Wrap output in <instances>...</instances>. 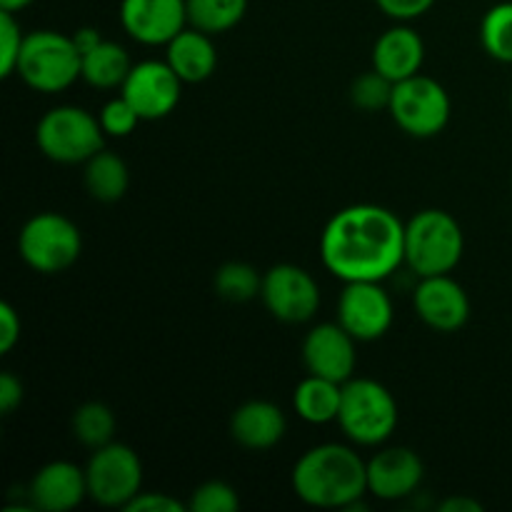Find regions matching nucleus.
<instances>
[{
	"label": "nucleus",
	"mask_w": 512,
	"mask_h": 512,
	"mask_svg": "<svg viewBox=\"0 0 512 512\" xmlns=\"http://www.w3.org/2000/svg\"><path fill=\"white\" fill-rule=\"evenodd\" d=\"M23 40L25 33L18 20H15V13L0 10V75L3 78L15 75L20 50H23Z\"/></svg>",
	"instance_id": "nucleus-31"
},
{
	"label": "nucleus",
	"mask_w": 512,
	"mask_h": 512,
	"mask_svg": "<svg viewBox=\"0 0 512 512\" xmlns=\"http://www.w3.org/2000/svg\"><path fill=\"white\" fill-rule=\"evenodd\" d=\"M25 398V388L13 373L0 375V413L10 415Z\"/></svg>",
	"instance_id": "nucleus-35"
},
{
	"label": "nucleus",
	"mask_w": 512,
	"mask_h": 512,
	"mask_svg": "<svg viewBox=\"0 0 512 512\" xmlns=\"http://www.w3.org/2000/svg\"><path fill=\"white\" fill-rule=\"evenodd\" d=\"M35 0H0V10H10V13H20V10L28 8Z\"/></svg>",
	"instance_id": "nucleus-38"
},
{
	"label": "nucleus",
	"mask_w": 512,
	"mask_h": 512,
	"mask_svg": "<svg viewBox=\"0 0 512 512\" xmlns=\"http://www.w3.org/2000/svg\"><path fill=\"white\" fill-rule=\"evenodd\" d=\"M188 25L208 35L233 30L248 13V0H185Z\"/></svg>",
	"instance_id": "nucleus-24"
},
{
	"label": "nucleus",
	"mask_w": 512,
	"mask_h": 512,
	"mask_svg": "<svg viewBox=\"0 0 512 512\" xmlns=\"http://www.w3.org/2000/svg\"><path fill=\"white\" fill-rule=\"evenodd\" d=\"M388 113L403 133L425 140L435 138L448 128L453 103L443 83L418 73L395 83Z\"/></svg>",
	"instance_id": "nucleus-8"
},
{
	"label": "nucleus",
	"mask_w": 512,
	"mask_h": 512,
	"mask_svg": "<svg viewBox=\"0 0 512 512\" xmlns=\"http://www.w3.org/2000/svg\"><path fill=\"white\" fill-rule=\"evenodd\" d=\"M480 43L498 63H512V0L493 5L480 20Z\"/></svg>",
	"instance_id": "nucleus-27"
},
{
	"label": "nucleus",
	"mask_w": 512,
	"mask_h": 512,
	"mask_svg": "<svg viewBox=\"0 0 512 512\" xmlns=\"http://www.w3.org/2000/svg\"><path fill=\"white\" fill-rule=\"evenodd\" d=\"M375 3L395 23H410V20L428 13L435 5V0H375Z\"/></svg>",
	"instance_id": "nucleus-33"
},
{
	"label": "nucleus",
	"mask_w": 512,
	"mask_h": 512,
	"mask_svg": "<svg viewBox=\"0 0 512 512\" xmlns=\"http://www.w3.org/2000/svg\"><path fill=\"white\" fill-rule=\"evenodd\" d=\"M293 493L310 508L355 510L365 508L368 460L350 445L323 443L305 450L293 465Z\"/></svg>",
	"instance_id": "nucleus-2"
},
{
	"label": "nucleus",
	"mask_w": 512,
	"mask_h": 512,
	"mask_svg": "<svg viewBox=\"0 0 512 512\" xmlns=\"http://www.w3.org/2000/svg\"><path fill=\"white\" fill-rule=\"evenodd\" d=\"M393 88V80H388L383 73L370 68L368 73L358 75L353 80V85H350V100H353L355 108L365 110V113H378V110L390 108Z\"/></svg>",
	"instance_id": "nucleus-28"
},
{
	"label": "nucleus",
	"mask_w": 512,
	"mask_h": 512,
	"mask_svg": "<svg viewBox=\"0 0 512 512\" xmlns=\"http://www.w3.org/2000/svg\"><path fill=\"white\" fill-rule=\"evenodd\" d=\"M100 40H103V35H100L95 28H78L73 33V43L78 45L80 55H85L88 50H93Z\"/></svg>",
	"instance_id": "nucleus-37"
},
{
	"label": "nucleus",
	"mask_w": 512,
	"mask_h": 512,
	"mask_svg": "<svg viewBox=\"0 0 512 512\" xmlns=\"http://www.w3.org/2000/svg\"><path fill=\"white\" fill-rule=\"evenodd\" d=\"M340 400H343V385L308 373V378L295 385L293 410L310 425L338 423Z\"/></svg>",
	"instance_id": "nucleus-21"
},
{
	"label": "nucleus",
	"mask_w": 512,
	"mask_h": 512,
	"mask_svg": "<svg viewBox=\"0 0 512 512\" xmlns=\"http://www.w3.org/2000/svg\"><path fill=\"white\" fill-rule=\"evenodd\" d=\"M130 68H133V63H130L128 50L113 40L103 38L93 50L83 55L80 78L98 90H113L123 88Z\"/></svg>",
	"instance_id": "nucleus-23"
},
{
	"label": "nucleus",
	"mask_w": 512,
	"mask_h": 512,
	"mask_svg": "<svg viewBox=\"0 0 512 512\" xmlns=\"http://www.w3.org/2000/svg\"><path fill=\"white\" fill-rule=\"evenodd\" d=\"M238 508V493L225 480H208V483L198 485L188 500V510L193 512H235Z\"/></svg>",
	"instance_id": "nucleus-29"
},
{
	"label": "nucleus",
	"mask_w": 512,
	"mask_h": 512,
	"mask_svg": "<svg viewBox=\"0 0 512 512\" xmlns=\"http://www.w3.org/2000/svg\"><path fill=\"white\" fill-rule=\"evenodd\" d=\"M88 498L85 468L70 460H53L33 475L28 485L30 508L45 512H70Z\"/></svg>",
	"instance_id": "nucleus-17"
},
{
	"label": "nucleus",
	"mask_w": 512,
	"mask_h": 512,
	"mask_svg": "<svg viewBox=\"0 0 512 512\" xmlns=\"http://www.w3.org/2000/svg\"><path fill=\"white\" fill-rule=\"evenodd\" d=\"M288 420L285 413L270 400H248L238 405L230 418V435L245 450H270L285 438Z\"/></svg>",
	"instance_id": "nucleus-19"
},
{
	"label": "nucleus",
	"mask_w": 512,
	"mask_h": 512,
	"mask_svg": "<svg viewBox=\"0 0 512 512\" xmlns=\"http://www.w3.org/2000/svg\"><path fill=\"white\" fill-rule=\"evenodd\" d=\"M185 508H188V505L180 503V500L173 498V495L145 493V490H140V493L125 505V510L128 512H183Z\"/></svg>",
	"instance_id": "nucleus-32"
},
{
	"label": "nucleus",
	"mask_w": 512,
	"mask_h": 512,
	"mask_svg": "<svg viewBox=\"0 0 512 512\" xmlns=\"http://www.w3.org/2000/svg\"><path fill=\"white\" fill-rule=\"evenodd\" d=\"M463 253L465 233L448 210L425 208L405 223V265L418 278L453 273Z\"/></svg>",
	"instance_id": "nucleus-3"
},
{
	"label": "nucleus",
	"mask_w": 512,
	"mask_h": 512,
	"mask_svg": "<svg viewBox=\"0 0 512 512\" xmlns=\"http://www.w3.org/2000/svg\"><path fill=\"white\" fill-rule=\"evenodd\" d=\"M510 105H512V93H510Z\"/></svg>",
	"instance_id": "nucleus-39"
},
{
	"label": "nucleus",
	"mask_w": 512,
	"mask_h": 512,
	"mask_svg": "<svg viewBox=\"0 0 512 512\" xmlns=\"http://www.w3.org/2000/svg\"><path fill=\"white\" fill-rule=\"evenodd\" d=\"M80 70L83 55L73 43V35H63L58 30L25 33L15 75L28 88L48 95L63 93L80 78Z\"/></svg>",
	"instance_id": "nucleus-5"
},
{
	"label": "nucleus",
	"mask_w": 512,
	"mask_h": 512,
	"mask_svg": "<svg viewBox=\"0 0 512 512\" xmlns=\"http://www.w3.org/2000/svg\"><path fill=\"white\" fill-rule=\"evenodd\" d=\"M88 498L103 508H123L143 490V463L125 443H108L93 450L85 465Z\"/></svg>",
	"instance_id": "nucleus-9"
},
{
	"label": "nucleus",
	"mask_w": 512,
	"mask_h": 512,
	"mask_svg": "<svg viewBox=\"0 0 512 512\" xmlns=\"http://www.w3.org/2000/svg\"><path fill=\"white\" fill-rule=\"evenodd\" d=\"M373 68L385 78L400 83L420 73L425 63V40L408 23H398L385 30L373 45Z\"/></svg>",
	"instance_id": "nucleus-18"
},
{
	"label": "nucleus",
	"mask_w": 512,
	"mask_h": 512,
	"mask_svg": "<svg viewBox=\"0 0 512 512\" xmlns=\"http://www.w3.org/2000/svg\"><path fill=\"white\" fill-rule=\"evenodd\" d=\"M413 308L428 328L455 333L470 320V298L463 285L448 275L418 278L413 290Z\"/></svg>",
	"instance_id": "nucleus-14"
},
{
	"label": "nucleus",
	"mask_w": 512,
	"mask_h": 512,
	"mask_svg": "<svg viewBox=\"0 0 512 512\" xmlns=\"http://www.w3.org/2000/svg\"><path fill=\"white\" fill-rule=\"evenodd\" d=\"M23 323H20L18 310L10 303H0V353L8 355L18 345Z\"/></svg>",
	"instance_id": "nucleus-34"
},
{
	"label": "nucleus",
	"mask_w": 512,
	"mask_h": 512,
	"mask_svg": "<svg viewBox=\"0 0 512 512\" xmlns=\"http://www.w3.org/2000/svg\"><path fill=\"white\" fill-rule=\"evenodd\" d=\"M358 340L335 320V323H320L308 330L303 340V365L310 375L335 380L345 385L355 378V365H358V353H355Z\"/></svg>",
	"instance_id": "nucleus-13"
},
{
	"label": "nucleus",
	"mask_w": 512,
	"mask_h": 512,
	"mask_svg": "<svg viewBox=\"0 0 512 512\" xmlns=\"http://www.w3.org/2000/svg\"><path fill=\"white\" fill-rule=\"evenodd\" d=\"M260 298L275 320L288 325L308 323L320 308V285L305 268L293 263L273 265L263 275Z\"/></svg>",
	"instance_id": "nucleus-10"
},
{
	"label": "nucleus",
	"mask_w": 512,
	"mask_h": 512,
	"mask_svg": "<svg viewBox=\"0 0 512 512\" xmlns=\"http://www.w3.org/2000/svg\"><path fill=\"white\" fill-rule=\"evenodd\" d=\"M120 25L143 45H168L188 28L185 0H120Z\"/></svg>",
	"instance_id": "nucleus-15"
},
{
	"label": "nucleus",
	"mask_w": 512,
	"mask_h": 512,
	"mask_svg": "<svg viewBox=\"0 0 512 512\" xmlns=\"http://www.w3.org/2000/svg\"><path fill=\"white\" fill-rule=\"evenodd\" d=\"M395 318L393 300L380 280L345 283L338 298V323L358 343H373L390 330Z\"/></svg>",
	"instance_id": "nucleus-11"
},
{
	"label": "nucleus",
	"mask_w": 512,
	"mask_h": 512,
	"mask_svg": "<svg viewBox=\"0 0 512 512\" xmlns=\"http://www.w3.org/2000/svg\"><path fill=\"white\" fill-rule=\"evenodd\" d=\"M18 253L35 273L58 275L80 258L83 235L68 215L45 210L25 220L18 235Z\"/></svg>",
	"instance_id": "nucleus-7"
},
{
	"label": "nucleus",
	"mask_w": 512,
	"mask_h": 512,
	"mask_svg": "<svg viewBox=\"0 0 512 512\" xmlns=\"http://www.w3.org/2000/svg\"><path fill=\"white\" fill-rule=\"evenodd\" d=\"M425 465L415 450L405 445L383 448L368 460V495L378 500H403L420 488Z\"/></svg>",
	"instance_id": "nucleus-16"
},
{
	"label": "nucleus",
	"mask_w": 512,
	"mask_h": 512,
	"mask_svg": "<svg viewBox=\"0 0 512 512\" xmlns=\"http://www.w3.org/2000/svg\"><path fill=\"white\" fill-rule=\"evenodd\" d=\"M115 425L118 423H115L113 410L105 403H98V400L80 405L73 413V420H70L75 440L90 450H98L103 445L113 443Z\"/></svg>",
	"instance_id": "nucleus-25"
},
{
	"label": "nucleus",
	"mask_w": 512,
	"mask_h": 512,
	"mask_svg": "<svg viewBox=\"0 0 512 512\" xmlns=\"http://www.w3.org/2000/svg\"><path fill=\"white\" fill-rule=\"evenodd\" d=\"M183 85L168 60H140L130 68L120 95L143 120H160L178 108Z\"/></svg>",
	"instance_id": "nucleus-12"
},
{
	"label": "nucleus",
	"mask_w": 512,
	"mask_h": 512,
	"mask_svg": "<svg viewBox=\"0 0 512 512\" xmlns=\"http://www.w3.org/2000/svg\"><path fill=\"white\" fill-rule=\"evenodd\" d=\"M165 48H168L165 60L185 85L205 83L218 68V50H215L213 35L203 33L193 25L180 30Z\"/></svg>",
	"instance_id": "nucleus-20"
},
{
	"label": "nucleus",
	"mask_w": 512,
	"mask_h": 512,
	"mask_svg": "<svg viewBox=\"0 0 512 512\" xmlns=\"http://www.w3.org/2000/svg\"><path fill=\"white\" fill-rule=\"evenodd\" d=\"M40 153L60 165H80L105 145V130L98 115L78 105L50 108L35 125Z\"/></svg>",
	"instance_id": "nucleus-6"
},
{
	"label": "nucleus",
	"mask_w": 512,
	"mask_h": 512,
	"mask_svg": "<svg viewBox=\"0 0 512 512\" xmlns=\"http://www.w3.org/2000/svg\"><path fill=\"white\" fill-rule=\"evenodd\" d=\"M98 118H100V125H103L105 135H110V138H128V135L138 128V123H143L138 110H135L123 95L110 98L108 103L100 108Z\"/></svg>",
	"instance_id": "nucleus-30"
},
{
	"label": "nucleus",
	"mask_w": 512,
	"mask_h": 512,
	"mask_svg": "<svg viewBox=\"0 0 512 512\" xmlns=\"http://www.w3.org/2000/svg\"><path fill=\"white\" fill-rule=\"evenodd\" d=\"M83 183L85 190L98 203H118L130 185V170L120 155L110 150H98L90 160H85Z\"/></svg>",
	"instance_id": "nucleus-22"
},
{
	"label": "nucleus",
	"mask_w": 512,
	"mask_h": 512,
	"mask_svg": "<svg viewBox=\"0 0 512 512\" xmlns=\"http://www.w3.org/2000/svg\"><path fill=\"white\" fill-rule=\"evenodd\" d=\"M438 510L443 512H483V503L473 498H465V495H453V498H445L438 505Z\"/></svg>",
	"instance_id": "nucleus-36"
},
{
	"label": "nucleus",
	"mask_w": 512,
	"mask_h": 512,
	"mask_svg": "<svg viewBox=\"0 0 512 512\" xmlns=\"http://www.w3.org/2000/svg\"><path fill=\"white\" fill-rule=\"evenodd\" d=\"M320 258L325 270L343 283H383L405 265V223L383 205H348L325 225Z\"/></svg>",
	"instance_id": "nucleus-1"
},
{
	"label": "nucleus",
	"mask_w": 512,
	"mask_h": 512,
	"mask_svg": "<svg viewBox=\"0 0 512 512\" xmlns=\"http://www.w3.org/2000/svg\"><path fill=\"white\" fill-rule=\"evenodd\" d=\"M398 420V403L383 383L373 378H350L343 385L338 425L350 443L378 448L393 438Z\"/></svg>",
	"instance_id": "nucleus-4"
},
{
	"label": "nucleus",
	"mask_w": 512,
	"mask_h": 512,
	"mask_svg": "<svg viewBox=\"0 0 512 512\" xmlns=\"http://www.w3.org/2000/svg\"><path fill=\"white\" fill-rule=\"evenodd\" d=\"M213 288L228 303H250L260 295L263 288V275L253 268L250 263H225L215 270Z\"/></svg>",
	"instance_id": "nucleus-26"
}]
</instances>
